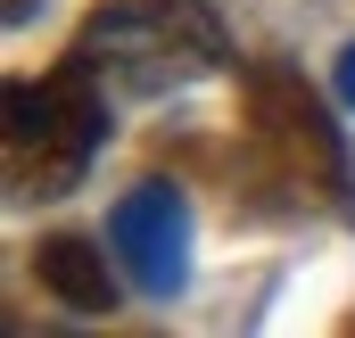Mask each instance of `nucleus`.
Returning <instances> with one entry per match:
<instances>
[{"instance_id":"obj_1","label":"nucleus","mask_w":355,"mask_h":338,"mask_svg":"<svg viewBox=\"0 0 355 338\" xmlns=\"http://www.w3.org/2000/svg\"><path fill=\"white\" fill-rule=\"evenodd\" d=\"M67 58H83L124 99H149V91H182L198 75H215L232 58V33L207 0H107L83 17Z\"/></svg>"},{"instance_id":"obj_2","label":"nucleus","mask_w":355,"mask_h":338,"mask_svg":"<svg viewBox=\"0 0 355 338\" xmlns=\"http://www.w3.org/2000/svg\"><path fill=\"white\" fill-rule=\"evenodd\" d=\"M99 141H107V83L83 58L50 75H17L0 91V157L17 198H67L91 173Z\"/></svg>"},{"instance_id":"obj_3","label":"nucleus","mask_w":355,"mask_h":338,"mask_svg":"<svg viewBox=\"0 0 355 338\" xmlns=\"http://www.w3.org/2000/svg\"><path fill=\"white\" fill-rule=\"evenodd\" d=\"M240 116H248V141L265 149V166L297 190H322V198H347V141L331 124V107L306 91L297 66H248L240 75Z\"/></svg>"},{"instance_id":"obj_4","label":"nucleus","mask_w":355,"mask_h":338,"mask_svg":"<svg viewBox=\"0 0 355 338\" xmlns=\"http://www.w3.org/2000/svg\"><path fill=\"white\" fill-rule=\"evenodd\" d=\"M116 256H124V272H132L149 297H174L182 272H190V206H182V190L141 181V190L116 206Z\"/></svg>"},{"instance_id":"obj_5","label":"nucleus","mask_w":355,"mask_h":338,"mask_svg":"<svg viewBox=\"0 0 355 338\" xmlns=\"http://www.w3.org/2000/svg\"><path fill=\"white\" fill-rule=\"evenodd\" d=\"M33 272H42V289L67 305V314H116V281H107V256L75 240V231H50L42 248H33Z\"/></svg>"},{"instance_id":"obj_6","label":"nucleus","mask_w":355,"mask_h":338,"mask_svg":"<svg viewBox=\"0 0 355 338\" xmlns=\"http://www.w3.org/2000/svg\"><path fill=\"white\" fill-rule=\"evenodd\" d=\"M339 99H347V107H355V42H347V50H339Z\"/></svg>"},{"instance_id":"obj_7","label":"nucleus","mask_w":355,"mask_h":338,"mask_svg":"<svg viewBox=\"0 0 355 338\" xmlns=\"http://www.w3.org/2000/svg\"><path fill=\"white\" fill-rule=\"evenodd\" d=\"M33 8H42V0H8V17H33Z\"/></svg>"},{"instance_id":"obj_8","label":"nucleus","mask_w":355,"mask_h":338,"mask_svg":"<svg viewBox=\"0 0 355 338\" xmlns=\"http://www.w3.org/2000/svg\"><path fill=\"white\" fill-rule=\"evenodd\" d=\"M347 330H355V314H347Z\"/></svg>"}]
</instances>
